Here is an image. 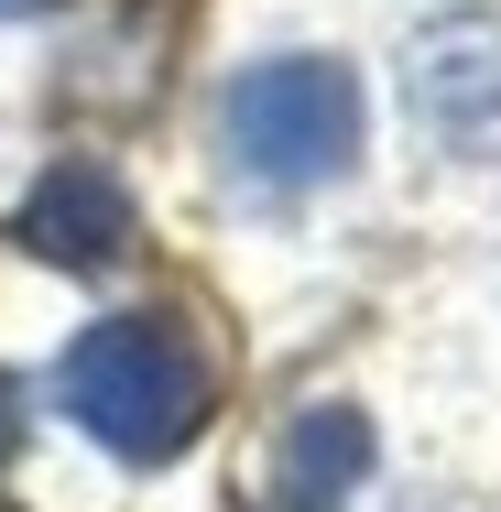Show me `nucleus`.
Returning <instances> with one entry per match:
<instances>
[{"instance_id":"0eeeda50","label":"nucleus","mask_w":501,"mask_h":512,"mask_svg":"<svg viewBox=\"0 0 501 512\" xmlns=\"http://www.w3.org/2000/svg\"><path fill=\"white\" fill-rule=\"evenodd\" d=\"M22 11H44V0H0V22H22Z\"/></svg>"},{"instance_id":"f03ea898","label":"nucleus","mask_w":501,"mask_h":512,"mask_svg":"<svg viewBox=\"0 0 501 512\" xmlns=\"http://www.w3.org/2000/svg\"><path fill=\"white\" fill-rule=\"evenodd\" d=\"M229 164L262 186H327L360 164V77L338 55H273L251 77H229Z\"/></svg>"},{"instance_id":"39448f33","label":"nucleus","mask_w":501,"mask_h":512,"mask_svg":"<svg viewBox=\"0 0 501 512\" xmlns=\"http://www.w3.org/2000/svg\"><path fill=\"white\" fill-rule=\"evenodd\" d=\"M371 480V414L360 404H305L273 447V502L284 512H338Z\"/></svg>"},{"instance_id":"7ed1b4c3","label":"nucleus","mask_w":501,"mask_h":512,"mask_svg":"<svg viewBox=\"0 0 501 512\" xmlns=\"http://www.w3.org/2000/svg\"><path fill=\"white\" fill-rule=\"evenodd\" d=\"M403 109L436 153L501 164V11H436L403 44Z\"/></svg>"},{"instance_id":"423d86ee","label":"nucleus","mask_w":501,"mask_h":512,"mask_svg":"<svg viewBox=\"0 0 501 512\" xmlns=\"http://www.w3.org/2000/svg\"><path fill=\"white\" fill-rule=\"evenodd\" d=\"M11 447H22V382L0 371V458H11Z\"/></svg>"},{"instance_id":"20e7f679","label":"nucleus","mask_w":501,"mask_h":512,"mask_svg":"<svg viewBox=\"0 0 501 512\" xmlns=\"http://www.w3.org/2000/svg\"><path fill=\"white\" fill-rule=\"evenodd\" d=\"M22 240L44 262H66V273H109V262H131V186L109 164H88V153H66L22 197Z\"/></svg>"},{"instance_id":"f257e3e1","label":"nucleus","mask_w":501,"mask_h":512,"mask_svg":"<svg viewBox=\"0 0 501 512\" xmlns=\"http://www.w3.org/2000/svg\"><path fill=\"white\" fill-rule=\"evenodd\" d=\"M66 414L99 436L109 458H131V469L175 458L207 425L197 338L175 316H99V327H77V349H66Z\"/></svg>"}]
</instances>
